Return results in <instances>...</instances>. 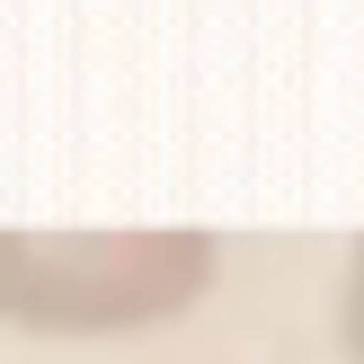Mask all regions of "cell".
<instances>
[{"label":"cell","instance_id":"6da1fadb","mask_svg":"<svg viewBox=\"0 0 364 364\" xmlns=\"http://www.w3.org/2000/svg\"><path fill=\"white\" fill-rule=\"evenodd\" d=\"M223 276L213 231H0V320L27 338H134Z\"/></svg>","mask_w":364,"mask_h":364},{"label":"cell","instance_id":"7a4b0ae2","mask_svg":"<svg viewBox=\"0 0 364 364\" xmlns=\"http://www.w3.org/2000/svg\"><path fill=\"white\" fill-rule=\"evenodd\" d=\"M338 347H347V364H364V231L347 249V284H338Z\"/></svg>","mask_w":364,"mask_h":364}]
</instances>
